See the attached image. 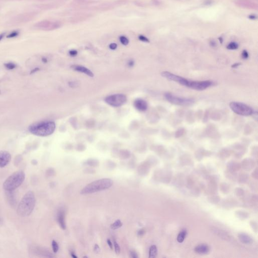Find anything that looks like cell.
<instances>
[{
  "instance_id": "1",
  "label": "cell",
  "mask_w": 258,
  "mask_h": 258,
  "mask_svg": "<svg viewBox=\"0 0 258 258\" xmlns=\"http://www.w3.org/2000/svg\"><path fill=\"white\" fill-rule=\"evenodd\" d=\"M35 204L36 199L34 193L32 191H28L25 194L18 206V215L22 217L29 216L33 212Z\"/></svg>"
},
{
  "instance_id": "2",
  "label": "cell",
  "mask_w": 258,
  "mask_h": 258,
  "mask_svg": "<svg viewBox=\"0 0 258 258\" xmlns=\"http://www.w3.org/2000/svg\"><path fill=\"white\" fill-rule=\"evenodd\" d=\"M55 129L54 121H42L34 123L28 127V130L32 134L40 137H47L54 133Z\"/></svg>"
},
{
  "instance_id": "3",
  "label": "cell",
  "mask_w": 258,
  "mask_h": 258,
  "mask_svg": "<svg viewBox=\"0 0 258 258\" xmlns=\"http://www.w3.org/2000/svg\"><path fill=\"white\" fill-rule=\"evenodd\" d=\"M114 182L110 178H102L88 184L81 191L82 195H87L109 189Z\"/></svg>"
},
{
  "instance_id": "4",
  "label": "cell",
  "mask_w": 258,
  "mask_h": 258,
  "mask_svg": "<svg viewBox=\"0 0 258 258\" xmlns=\"http://www.w3.org/2000/svg\"><path fill=\"white\" fill-rule=\"evenodd\" d=\"M25 178V173L19 170L16 172L8 177L3 184V188L5 191H14L22 185Z\"/></svg>"
},
{
  "instance_id": "5",
  "label": "cell",
  "mask_w": 258,
  "mask_h": 258,
  "mask_svg": "<svg viewBox=\"0 0 258 258\" xmlns=\"http://www.w3.org/2000/svg\"><path fill=\"white\" fill-rule=\"evenodd\" d=\"M229 107L234 113L240 116H249L253 114V109L251 108L241 102H231Z\"/></svg>"
},
{
  "instance_id": "6",
  "label": "cell",
  "mask_w": 258,
  "mask_h": 258,
  "mask_svg": "<svg viewBox=\"0 0 258 258\" xmlns=\"http://www.w3.org/2000/svg\"><path fill=\"white\" fill-rule=\"evenodd\" d=\"M165 97L168 102L178 106H189L192 105L194 103L193 99L178 97L169 92L165 93Z\"/></svg>"
},
{
  "instance_id": "7",
  "label": "cell",
  "mask_w": 258,
  "mask_h": 258,
  "mask_svg": "<svg viewBox=\"0 0 258 258\" xmlns=\"http://www.w3.org/2000/svg\"><path fill=\"white\" fill-rule=\"evenodd\" d=\"M126 96L123 94H116L109 95L105 98V101L113 107H120L126 102Z\"/></svg>"
},
{
  "instance_id": "8",
  "label": "cell",
  "mask_w": 258,
  "mask_h": 258,
  "mask_svg": "<svg viewBox=\"0 0 258 258\" xmlns=\"http://www.w3.org/2000/svg\"><path fill=\"white\" fill-rule=\"evenodd\" d=\"M212 82L209 80L206 81H189L188 83L187 86L189 88L198 90L202 91L209 88L212 85Z\"/></svg>"
},
{
  "instance_id": "9",
  "label": "cell",
  "mask_w": 258,
  "mask_h": 258,
  "mask_svg": "<svg viewBox=\"0 0 258 258\" xmlns=\"http://www.w3.org/2000/svg\"><path fill=\"white\" fill-rule=\"evenodd\" d=\"M29 251L31 254L36 255L37 256L44 257L47 258H52L54 257L52 253H50L47 249L36 245L30 246Z\"/></svg>"
},
{
  "instance_id": "10",
  "label": "cell",
  "mask_w": 258,
  "mask_h": 258,
  "mask_svg": "<svg viewBox=\"0 0 258 258\" xmlns=\"http://www.w3.org/2000/svg\"><path fill=\"white\" fill-rule=\"evenodd\" d=\"M161 76H163L164 78L167 79L168 80L176 82L177 83L180 84V85H183L185 86H187L188 83L189 82V80H187V79L177 75L173 74L172 73L167 71L162 72L161 73Z\"/></svg>"
},
{
  "instance_id": "11",
  "label": "cell",
  "mask_w": 258,
  "mask_h": 258,
  "mask_svg": "<svg viewBox=\"0 0 258 258\" xmlns=\"http://www.w3.org/2000/svg\"><path fill=\"white\" fill-rule=\"evenodd\" d=\"M11 160L10 153L6 151H0V167L3 168L7 166Z\"/></svg>"
},
{
  "instance_id": "12",
  "label": "cell",
  "mask_w": 258,
  "mask_h": 258,
  "mask_svg": "<svg viewBox=\"0 0 258 258\" xmlns=\"http://www.w3.org/2000/svg\"><path fill=\"white\" fill-rule=\"evenodd\" d=\"M57 220L60 226L63 230L66 229V220H65V211L64 209H60L58 212Z\"/></svg>"
},
{
  "instance_id": "13",
  "label": "cell",
  "mask_w": 258,
  "mask_h": 258,
  "mask_svg": "<svg viewBox=\"0 0 258 258\" xmlns=\"http://www.w3.org/2000/svg\"><path fill=\"white\" fill-rule=\"evenodd\" d=\"M134 105L135 108L140 111H145L147 109V103L142 99H137L134 101Z\"/></svg>"
},
{
  "instance_id": "14",
  "label": "cell",
  "mask_w": 258,
  "mask_h": 258,
  "mask_svg": "<svg viewBox=\"0 0 258 258\" xmlns=\"http://www.w3.org/2000/svg\"><path fill=\"white\" fill-rule=\"evenodd\" d=\"M71 67L72 69L74 70L75 71L84 73L88 76L91 77H93L94 76L93 73L92 71L88 68H86L84 66L75 65H72Z\"/></svg>"
},
{
  "instance_id": "15",
  "label": "cell",
  "mask_w": 258,
  "mask_h": 258,
  "mask_svg": "<svg viewBox=\"0 0 258 258\" xmlns=\"http://www.w3.org/2000/svg\"><path fill=\"white\" fill-rule=\"evenodd\" d=\"M255 165V162L253 160L249 158H247L244 160L243 163H241V166L244 170H252Z\"/></svg>"
},
{
  "instance_id": "16",
  "label": "cell",
  "mask_w": 258,
  "mask_h": 258,
  "mask_svg": "<svg viewBox=\"0 0 258 258\" xmlns=\"http://www.w3.org/2000/svg\"><path fill=\"white\" fill-rule=\"evenodd\" d=\"M212 230L213 231V233L215 234L217 236L221 237L222 239H224L225 241H229L231 239V236L225 231L217 229H213Z\"/></svg>"
},
{
  "instance_id": "17",
  "label": "cell",
  "mask_w": 258,
  "mask_h": 258,
  "mask_svg": "<svg viewBox=\"0 0 258 258\" xmlns=\"http://www.w3.org/2000/svg\"><path fill=\"white\" fill-rule=\"evenodd\" d=\"M195 251L198 254H206L209 251V248L206 244H201L197 246L195 249Z\"/></svg>"
},
{
  "instance_id": "18",
  "label": "cell",
  "mask_w": 258,
  "mask_h": 258,
  "mask_svg": "<svg viewBox=\"0 0 258 258\" xmlns=\"http://www.w3.org/2000/svg\"><path fill=\"white\" fill-rule=\"evenodd\" d=\"M239 239L241 243L246 244H251L253 243V240L251 237H250L248 234L244 233L239 234Z\"/></svg>"
},
{
  "instance_id": "19",
  "label": "cell",
  "mask_w": 258,
  "mask_h": 258,
  "mask_svg": "<svg viewBox=\"0 0 258 258\" xmlns=\"http://www.w3.org/2000/svg\"><path fill=\"white\" fill-rule=\"evenodd\" d=\"M7 199L9 201V203L12 206L15 207L17 204L16 196L14 193V191H6Z\"/></svg>"
},
{
  "instance_id": "20",
  "label": "cell",
  "mask_w": 258,
  "mask_h": 258,
  "mask_svg": "<svg viewBox=\"0 0 258 258\" xmlns=\"http://www.w3.org/2000/svg\"><path fill=\"white\" fill-rule=\"evenodd\" d=\"M241 165L235 161H230L227 164L228 170L232 172H235L239 170L241 168Z\"/></svg>"
},
{
  "instance_id": "21",
  "label": "cell",
  "mask_w": 258,
  "mask_h": 258,
  "mask_svg": "<svg viewBox=\"0 0 258 258\" xmlns=\"http://www.w3.org/2000/svg\"><path fill=\"white\" fill-rule=\"evenodd\" d=\"M99 162L98 160H95V159H88L86 161H85L83 165H87V166L92 167H95L98 166Z\"/></svg>"
},
{
  "instance_id": "22",
  "label": "cell",
  "mask_w": 258,
  "mask_h": 258,
  "mask_svg": "<svg viewBox=\"0 0 258 258\" xmlns=\"http://www.w3.org/2000/svg\"><path fill=\"white\" fill-rule=\"evenodd\" d=\"M149 165L148 163H142L140 165V166L139 167V172L141 175H145L146 173H148L149 170Z\"/></svg>"
},
{
  "instance_id": "23",
  "label": "cell",
  "mask_w": 258,
  "mask_h": 258,
  "mask_svg": "<svg viewBox=\"0 0 258 258\" xmlns=\"http://www.w3.org/2000/svg\"><path fill=\"white\" fill-rule=\"evenodd\" d=\"M157 255V248L155 245L151 246L149 249V258H154Z\"/></svg>"
},
{
  "instance_id": "24",
  "label": "cell",
  "mask_w": 258,
  "mask_h": 258,
  "mask_svg": "<svg viewBox=\"0 0 258 258\" xmlns=\"http://www.w3.org/2000/svg\"><path fill=\"white\" fill-rule=\"evenodd\" d=\"M187 234V231H185V230L182 231H180L179 233L178 236L177 237V241H178V243H182L184 241V240L185 239Z\"/></svg>"
},
{
  "instance_id": "25",
  "label": "cell",
  "mask_w": 258,
  "mask_h": 258,
  "mask_svg": "<svg viewBox=\"0 0 258 258\" xmlns=\"http://www.w3.org/2000/svg\"><path fill=\"white\" fill-rule=\"evenodd\" d=\"M122 225H123V224H122L121 221L119 220V219H118V220H116V221L114 222V223H113L112 224H111V228L112 229H113V230H115V229H119L120 227H121L122 226Z\"/></svg>"
},
{
  "instance_id": "26",
  "label": "cell",
  "mask_w": 258,
  "mask_h": 258,
  "mask_svg": "<svg viewBox=\"0 0 258 258\" xmlns=\"http://www.w3.org/2000/svg\"><path fill=\"white\" fill-rule=\"evenodd\" d=\"M131 154L130 152L128 150H121L120 152V157L121 159H126L130 157Z\"/></svg>"
},
{
  "instance_id": "27",
  "label": "cell",
  "mask_w": 258,
  "mask_h": 258,
  "mask_svg": "<svg viewBox=\"0 0 258 258\" xmlns=\"http://www.w3.org/2000/svg\"><path fill=\"white\" fill-rule=\"evenodd\" d=\"M236 214L237 217H239V218H240V219H241L247 218L248 216H249L248 213L245 212L241 211H239L236 212Z\"/></svg>"
},
{
  "instance_id": "28",
  "label": "cell",
  "mask_w": 258,
  "mask_h": 258,
  "mask_svg": "<svg viewBox=\"0 0 258 258\" xmlns=\"http://www.w3.org/2000/svg\"><path fill=\"white\" fill-rule=\"evenodd\" d=\"M220 189L222 192L224 194H227L229 191V187L228 184L222 183L220 185Z\"/></svg>"
},
{
  "instance_id": "29",
  "label": "cell",
  "mask_w": 258,
  "mask_h": 258,
  "mask_svg": "<svg viewBox=\"0 0 258 258\" xmlns=\"http://www.w3.org/2000/svg\"><path fill=\"white\" fill-rule=\"evenodd\" d=\"M248 176L247 174L245 173H241L239 177V182L241 183H245L248 180Z\"/></svg>"
},
{
  "instance_id": "30",
  "label": "cell",
  "mask_w": 258,
  "mask_h": 258,
  "mask_svg": "<svg viewBox=\"0 0 258 258\" xmlns=\"http://www.w3.org/2000/svg\"><path fill=\"white\" fill-rule=\"evenodd\" d=\"M226 175L227 178H229L231 180H235L236 178V175L234 173V172L229 170H228V171H227L226 172Z\"/></svg>"
},
{
  "instance_id": "31",
  "label": "cell",
  "mask_w": 258,
  "mask_h": 258,
  "mask_svg": "<svg viewBox=\"0 0 258 258\" xmlns=\"http://www.w3.org/2000/svg\"><path fill=\"white\" fill-rule=\"evenodd\" d=\"M238 47H239L238 44L235 42H232L229 43L227 46V49L228 50H236V49H238Z\"/></svg>"
},
{
  "instance_id": "32",
  "label": "cell",
  "mask_w": 258,
  "mask_h": 258,
  "mask_svg": "<svg viewBox=\"0 0 258 258\" xmlns=\"http://www.w3.org/2000/svg\"><path fill=\"white\" fill-rule=\"evenodd\" d=\"M120 41L121 43L124 45H128L129 43L128 39L125 36H121L120 37Z\"/></svg>"
},
{
  "instance_id": "33",
  "label": "cell",
  "mask_w": 258,
  "mask_h": 258,
  "mask_svg": "<svg viewBox=\"0 0 258 258\" xmlns=\"http://www.w3.org/2000/svg\"><path fill=\"white\" fill-rule=\"evenodd\" d=\"M4 66H5L6 68H7V69L10 70H13L16 67V65L15 64H14L12 62L5 63V64H4Z\"/></svg>"
},
{
  "instance_id": "34",
  "label": "cell",
  "mask_w": 258,
  "mask_h": 258,
  "mask_svg": "<svg viewBox=\"0 0 258 258\" xmlns=\"http://www.w3.org/2000/svg\"><path fill=\"white\" fill-rule=\"evenodd\" d=\"M52 248L53 252L55 253H57V251H59V245L57 244V243L56 242V241H54V240L52 241Z\"/></svg>"
},
{
  "instance_id": "35",
  "label": "cell",
  "mask_w": 258,
  "mask_h": 258,
  "mask_svg": "<svg viewBox=\"0 0 258 258\" xmlns=\"http://www.w3.org/2000/svg\"><path fill=\"white\" fill-rule=\"evenodd\" d=\"M220 201V198L218 196H212L211 197H209V201L211 203H218L219 201Z\"/></svg>"
},
{
  "instance_id": "36",
  "label": "cell",
  "mask_w": 258,
  "mask_h": 258,
  "mask_svg": "<svg viewBox=\"0 0 258 258\" xmlns=\"http://www.w3.org/2000/svg\"><path fill=\"white\" fill-rule=\"evenodd\" d=\"M19 32L17 30H15V31H13L12 32H11L10 34H9L8 36H7V37L8 38H13V37H17L18 35H19Z\"/></svg>"
},
{
  "instance_id": "37",
  "label": "cell",
  "mask_w": 258,
  "mask_h": 258,
  "mask_svg": "<svg viewBox=\"0 0 258 258\" xmlns=\"http://www.w3.org/2000/svg\"><path fill=\"white\" fill-rule=\"evenodd\" d=\"M114 248L115 252L116 254L119 255L120 253L121 249H120V246L118 244V243H116V241H114Z\"/></svg>"
},
{
  "instance_id": "38",
  "label": "cell",
  "mask_w": 258,
  "mask_h": 258,
  "mask_svg": "<svg viewBox=\"0 0 258 258\" xmlns=\"http://www.w3.org/2000/svg\"><path fill=\"white\" fill-rule=\"evenodd\" d=\"M236 194L237 196H241L244 194V192L243 190V189L241 188H237L235 190Z\"/></svg>"
},
{
  "instance_id": "39",
  "label": "cell",
  "mask_w": 258,
  "mask_h": 258,
  "mask_svg": "<svg viewBox=\"0 0 258 258\" xmlns=\"http://www.w3.org/2000/svg\"><path fill=\"white\" fill-rule=\"evenodd\" d=\"M68 84H69V86L70 87H71V88H76V87H78L79 86V83L77 82H69V83H68Z\"/></svg>"
},
{
  "instance_id": "40",
  "label": "cell",
  "mask_w": 258,
  "mask_h": 258,
  "mask_svg": "<svg viewBox=\"0 0 258 258\" xmlns=\"http://www.w3.org/2000/svg\"><path fill=\"white\" fill-rule=\"evenodd\" d=\"M55 171L53 168H50L49 170H47V175H48L49 177L51 176H54L55 175Z\"/></svg>"
},
{
  "instance_id": "41",
  "label": "cell",
  "mask_w": 258,
  "mask_h": 258,
  "mask_svg": "<svg viewBox=\"0 0 258 258\" xmlns=\"http://www.w3.org/2000/svg\"><path fill=\"white\" fill-rule=\"evenodd\" d=\"M139 40L142 41V42H149V40L148 38H147L146 37H145L144 35H140L138 37Z\"/></svg>"
},
{
  "instance_id": "42",
  "label": "cell",
  "mask_w": 258,
  "mask_h": 258,
  "mask_svg": "<svg viewBox=\"0 0 258 258\" xmlns=\"http://www.w3.org/2000/svg\"><path fill=\"white\" fill-rule=\"evenodd\" d=\"M130 257L132 258H138V255L137 254V252L134 251H132L130 252Z\"/></svg>"
},
{
  "instance_id": "43",
  "label": "cell",
  "mask_w": 258,
  "mask_h": 258,
  "mask_svg": "<svg viewBox=\"0 0 258 258\" xmlns=\"http://www.w3.org/2000/svg\"><path fill=\"white\" fill-rule=\"evenodd\" d=\"M241 56L244 59H248L249 57V54H248V52L246 50H243L242 54H241Z\"/></svg>"
},
{
  "instance_id": "44",
  "label": "cell",
  "mask_w": 258,
  "mask_h": 258,
  "mask_svg": "<svg viewBox=\"0 0 258 258\" xmlns=\"http://www.w3.org/2000/svg\"><path fill=\"white\" fill-rule=\"evenodd\" d=\"M69 53L70 55L72 56V57H75V56H76L77 55L78 52L76 50H70Z\"/></svg>"
},
{
  "instance_id": "45",
  "label": "cell",
  "mask_w": 258,
  "mask_h": 258,
  "mask_svg": "<svg viewBox=\"0 0 258 258\" xmlns=\"http://www.w3.org/2000/svg\"><path fill=\"white\" fill-rule=\"evenodd\" d=\"M94 251L96 254H98L101 252V248L99 247L98 244H95L94 247Z\"/></svg>"
},
{
  "instance_id": "46",
  "label": "cell",
  "mask_w": 258,
  "mask_h": 258,
  "mask_svg": "<svg viewBox=\"0 0 258 258\" xmlns=\"http://www.w3.org/2000/svg\"><path fill=\"white\" fill-rule=\"evenodd\" d=\"M117 47H118V45L116 43H111L109 45V49L111 50H115L117 48Z\"/></svg>"
},
{
  "instance_id": "47",
  "label": "cell",
  "mask_w": 258,
  "mask_h": 258,
  "mask_svg": "<svg viewBox=\"0 0 258 258\" xmlns=\"http://www.w3.org/2000/svg\"><path fill=\"white\" fill-rule=\"evenodd\" d=\"M145 234V231L144 229H141L137 232L138 236H142L144 235Z\"/></svg>"
},
{
  "instance_id": "48",
  "label": "cell",
  "mask_w": 258,
  "mask_h": 258,
  "mask_svg": "<svg viewBox=\"0 0 258 258\" xmlns=\"http://www.w3.org/2000/svg\"><path fill=\"white\" fill-rule=\"evenodd\" d=\"M251 224L252 227H254L253 229L254 231H255L257 232V225L256 223L255 222H251Z\"/></svg>"
},
{
  "instance_id": "49",
  "label": "cell",
  "mask_w": 258,
  "mask_h": 258,
  "mask_svg": "<svg viewBox=\"0 0 258 258\" xmlns=\"http://www.w3.org/2000/svg\"><path fill=\"white\" fill-rule=\"evenodd\" d=\"M85 170H86V172L84 171L85 173H94L95 172V171L93 170H92V169H89V168H87V169H85Z\"/></svg>"
},
{
  "instance_id": "50",
  "label": "cell",
  "mask_w": 258,
  "mask_h": 258,
  "mask_svg": "<svg viewBox=\"0 0 258 258\" xmlns=\"http://www.w3.org/2000/svg\"><path fill=\"white\" fill-rule=\"evenodd\" d=\"M252 175H253V177H254V178H256V179L258 178V170H257V168L256 169V170H255L254 172H253Z\"/></svg>"
},
{
  "instance_id": "51",
  "label": "cell",
  "mask_w": 258,
  "mask_h": 258,
  "mask_svg": "<svg viewBox=\"0 0 258 258\" xmlns=\"http://www.w3.org/2000/svg\"><path fill=\"white\" fill-rule=\"evenodd\" d=\"M40 69L39 68H35L34 69L32 70L31 71H30V74H33L34 73H36L37 72V71H40Z\"/></svg>"
},
{
  "instance_id": "52",
  "label": "cell",
  "mask_w": 258,
  "mask_h": 258,
  "mask_svg": "<svg viewBox=\"0 0 258 258\" xmlns=\"http://www.w3.org/2000/svg\"><path fill=\"white\" fill-rule=\"evenodd\" d=\"M107 243H108V245L109 247V248H111V249H113V244H112V243H111V240L109 239H108L107 240Z\"/></svg>"
},
{
  "instance_id": "53",
  "label": "cell",
  "mask_w": 258,
  "mask_h": 258,
  "mask_svg": "<svg viewBox=\"0 0 258 258\" xmlns=\"http://www.w3.org/2000/svg\"><path fill=\"white\" fill-rule=\"evenodd\" d=\"M128 65L130 67H132L134 65V62L133 60H130V61H129Z\"/></svg>"
},
{
  "instance_id": "54",
  "label": "cell",
  "mask_w": 258,
  "mask_h": 258,
  "mask_svg": "<svg viewBox=\"0 0 258 258\" xmlns=\"http://www.w3.org/2000/svg\"><path fill=\"white\" fill-rule=\"evenodd\" d=\"M241 65V63H235L234 64L232 65V66H231V67L233 68H237L238 67H239Z\"/></svg>"
},
{
  "instance_id": "55",
  "label": "cell",
  "mask_w": 258,
  "mask_h": 258,
  "mask_svg": "<svg viewBox=\"0 0 258 258\" xmlns=\"http://www.w3.org/2000/svg\"><path fill=\"white\" fill-rule=\"evenodd\" d=\"M249 19L255 20V19H256L257 16L256 15H249Z\"/></svg>"
},
{
  "instance_id": "56",
  "label": "cell",
  "mask_w": 258,
  "mask_h": 258,
  "mask_svg": "<svg viewBox=\"0 0 258 258\" xmlns=\"http://www.w3.org/2000/svg\"><path fill=\"white\" fill-rule=\"evenodd\" d=\"M42 61L43 63H47V59L45 57H42Z\"/></svg>"
},
{
  "instance_id": "57",
  "label": "cell",
  "mask_w": 258,
  "mask_h": 258,
  "mask_svg": "<svg viewBox=\"0 0 258 258\" xmlns=\"http://www.w3.org/2000/svg\"><path fill=\"white\" fill-rule=\"evenodd\" d=\"M71 256L72 258H77V257L75 255V254L74 252H71Z\"/></svg>"
},
{
  "instance_id": "58",
  "label": "cell",
  "mask_w": 258,
  "mask_h": 258,
  "mask_svg": "<svg viewBox=\"0 0 258 258\" xmlns=\"http://www.w3.org/2000/svg\"><path fill=\"white\" fill-rule=\"evenodd\" d=\"M5 33H2V34H0V41L2 40V39L5 36Z\"/></svg>"
},
{
  "instance_id": "59",
  "label": "cell",
  "mask_w": 258,
  "mask_h": 258,
  "mask_svg": "<svg viewBox=\"0 0 258 258\" xmlns=\"http://www.w3.org/2000/svg\"><path fill=\"white\" fill-rule=\"evenodd\" d=\"M2 224H3V220L1 217H0V225H2Z\"/></svg>"
},
{
  "instance_id": "60",
  "label": "cell",
  "mask_w": 258,
  "mask_h": 258,
  "mask_svg": "<svg viewBox=\"0 0 258 258\" xmlns=\"http://www.w3.org/2000/svg\"><path fill=\"white\" fill-rule=\"evenodd\" d=\"M83 258H87V256L83 257Z\"/></svg>"
},
{
  "instance_id": "61",
  "label": "cell",
  "mask_w": 258,
  "mask_h": 258,
  "mask_svg": "<svg viewBox=\"0 0 258 258\" xmlns=\"http://www.w3.org/2000/svg\"><path fill=\"white\" fill-rule=\"evenodd\" d=\"M0 93H1V91H0Z\"/></svg>"
}]
</instances>
